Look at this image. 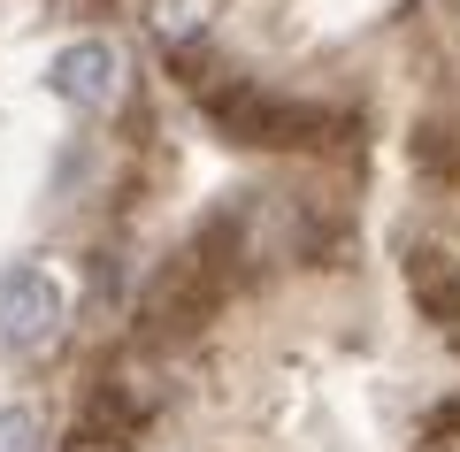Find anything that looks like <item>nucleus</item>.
<instances>
[{
    "label": "nucleus",
    "instance_id": "f03ea898",
    "mask_svg": "<svg viewBox=\"0 0 460 452\" xmlns=\"http://www.w3.org/2000/svg\"><path fill=\"white\" fill-rule=\"evenodd\" d=\"M223 291H230V276L215 269L199 245H184V253L146 284V307H138L146 345H184V338H199V330L215 323V307H223Z\"/></svg>",
    "mask_w": 460,
    "mask_h": 452
},
{
    "label": "nucleus",
    "instance_id": "7ed1b4c3",
    "mask_svg": "<svg viewBox=\"0 0 460 452\" xmlns=\"http://www.w3.org/2000/svg\"><path fill=\"white\" fill-rule=\"evenodd\" d=\"M62 284H54L47 269H31V261H16V269L0 276V345L8 353H47L54 338H62Z\"/></svg>",
    "mask_w": 460,
    "mask_h": 452
},
{
    "label": "nucleus",
    "instance_id": "0eeeda50",
    "mask_svg": "<svg viewBox=\"0 0 460 452\" xmlns=\"http://www.w3.org/2000/svg\"><path fill=\"white\" fill-rule=\"evenodd\" d=\"M199 8H208V0H154V31H162V39H177V47H184V39H192L199 23H208Z\"/></svg>",
    "mask_w": 460,
    "mask_h": 452
},
{
    "label": "nucleus",
    "instance_id": "6e6552de",
    "mask_svg": "<svg viewBox=\"0 0 460 452\" xmlns=\"http://www.w3.org/2000/svg\"><path fill=\"white\" fill-rule=\"evenodd\" d=\"M0 452H39V414L31 406H0Z\"/></svg>",
    "mask_w": 460,
    "mask_h": 452
},
{
    "label": "nucleus",
    "instance_id": "20e7f679",
    "mask_svg": "<svg viewBox=\"0 0 460 452\" xmlns=\"http://www.w3.org/2000/svg\"><path fill=\"white\" fill-rule=\"evenodd\" d=\"M47 84H54V100H69L77 115H100L115 93H123V54H115L108 39H77V47L54 54Z\"/></svg>",
    "mask_w": 460,
    "mask_h": 452
},
{
    "label": "nucleus",
    "instance_id": "f257e3e1",
    "mask_svg": "<svg viewBox=\"0 0 460 452\" xmlns=\"http://www.w3.org/2000/svg\"><path fill=\"white\" fill-rule=\"evenodd\" d=\"M192 93H199L208 123L223 130L230 146H314V130L330 123V115L299 108V100L269 93V84H253V77H230V84H208V77H199Z\"/></svg>",
    "mask_w": 460,
    "mask_h": 452
},
{
    "label": "nucleus",
    "instance_id": "39448f33",
    "mask_svg": "<svg viewBox=\"0 0 460 452\" xmlns=\"http://www.w3.org/2000/svg\"><path fill=\"white\" fill-rule=\"evenodd\" d=\"M407 299H414L438 330L460 315V261L445 253V245H407Z\"/></svg>",
    "mask_w": 460,
    "mask_h": 452
},
{
    "label": "nucleus",
    "instance_id": "1a4fd4ad",
    "mask_svg": "<svg viewBox=\"0 0 460 452\" xmlns=\"http://www.w3.org/2000/svg\"><path fill=\"white\" fill-rule=\"evenodd\" d=\"M429 437H460V399H453V406H438V414H429Z\"/></svg>",
    "mask_w": 460,
    "mask_h": 452
},
{
    "label": "nucleus",
    "instance_id": "423d86ee",
    "mask_svg": "<svg viewBox=\"0 0 460 452\" xmlns=\"http://www.w3.org/2000/svg\"><path fill=\"white\" fill-rule=\"evenodd\" d=\"M414 162H422L429 177H453L460 184V130L453 123H429L422 138H414Z\"/></svg>",
    "mask_w": 460,
    "mask_h": 452
}]
</instances>
